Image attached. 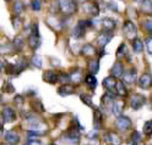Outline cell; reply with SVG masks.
<instances>
[{"mask_svg": "<svg viewBox=\"0 0 152 145\" xmlns=\"http://www.w3.org/2000/svg\"><path fill=\"white\" fill-rule=\"evenodd\" d=\"M59 7L65 15H71L76 11V3L74 0H59Z\"/></svg>", "mask_w": 152, "mask_h": 145, "instance_id": "obj_2", "label": "cell"}, {"mask_svg": "<svg viewBox=\"0 0 152 145\" xmlns=\"http://www.w3.org/2000/svg\"><path fill=\"white\" fill-rule=\"evenodd\" d=\"M99 25H101L102 30L104 32H112V31H114V28H115V26H117L115 21L112 20V18H108V17L103 18V20L99 22Z\"/></svg>", "mask_w": 152, "mask_h": 145, "instance_id": "obj_10", "label": "cell"}, {"mask_svg": "<svg viewBox=\"0 0 152 145\" xmlns=\"http://www.w3.org/2000/svg\"><path fill=\"white\" fill-rule=\"evenodd\" d=\"M132 49H134V53H136V54L142 53V50H144V43H142L139 38H135V39L132 40Z\"/></svg>", "mask_w": 152, "mask_h": 145, "instance_id": "obj_26", "label": "cell"}, {"mask_svg": "<svg viewBox=\"0 0 152 145\" xmlns=\"http://www.w3.org/2000/svg\"><path fill=\"white\" fill-rule=\"evenodd\" d=\"M85 82H86V84L90 87V89H94L96 88V85H97V79H96V77H94V74H88L86 76V78H85Z\"/></svg>", "mask_w": 152, "mask_h": 145, "instance_id": "obj_27", "label": "cell"}, {"mask_svg": "<svg viewBox=\"0 0 152 145\" xmlns=\"http://www.w3.org/2000/svg\"><path fill=\"white\" fill-rule=\"evenodd\" d=\"M117 95L121 96V98H124V96L128 95V90L124 85V82H121V81L117 82Z\"/></svg>", "mask_w": 152, "mask_h": 145, "instance_id": "obj_24", "label": "cell"}, {"mask_svg": "<svg viewBox=\"0 0 152 145\" xmlns=\"http://www.w3.org/2000/svg\"><path fill=\"white\" fill-rule=\"evenodd\" d=\"M43 81L47 82V83H50V84H55L58 82V73L53 70H49V71H45L43 73Z\"/></svg>", "mask_w": 152, "mask_h": 145, "instance_id": "obj_16", "label": "cell"}, {"mask_svg": "<svg viewBox=\"0 0 152 145\" xmlns=\"http://www.w3.org/2000/svg\"><path fill=\"white\" fill-rule=\"evenodd\" d=\"M23 44H25V42H23V38L21 35L15 37V39L12 42V46L15 48L16 50H21L22 48H23Z\"/></svg>", "mask_w": 152, "mask_h": 145, "instance_id": "obj_28", "label": "cell"}, {"mask_svg": "<svg viewBox=\"0 0 152 145\" xmlns=\"http://www.w3.org/2000/svg\"><path fill=\"white\" fill-rule=\"evenodd\" d=\"M151 101H152V94H151Z\"/></svg>", "mask_w": 152, "mask_h": 145, "instance_id": "obj_52", "label": "cell"}, {"mask_svg": "<svg viewBox=\"0 0 152 145\" xmlns=\"http://www.w3.org/2000/svg\"><path fill=\"white\" fill-rule=\"evenodd\" d=\"M136 76H137V71L135 69L132 70H129L126 71L125 73H123V82L124 83H128V84H132L136 82Z\"/></svg>", "mask_w": 152, "mask_h": 145, "instance_id": "obj_11", "label": "cell"}, {"mask_svg": "<svg viewBox=\"0 0 152 145\" xmlns=\"http://www.w3.org/2000/svg\"><path fill=\"white\" fill-rule=\"evenodd\" d=\"M12 21H14V28H15V30H18V28H20V25H21V22H20V17H18L17 15L12 18Z\"/></svg>", "mask_w": 152, "mask_h": 145, "instance_id": "obj_41", "label": "cell"}, {"mask_svg": "<svg viewBox=\"0 0 152 145\" xmlns=\"http://www.w3.org/2000/svg\"><path fill=\"white\" fill-rule=\"evenodd\" d=\"M124 55H126V45L123 43L120 44V46L118 48V51H117V56L118 57H123Z\"/></svg>", "mask_w": 152, "mask_h": 145, "instance_id": "obj_36", "label": "cell"}, {"mask_svg": "<svg viewBox=\"0 0 152 145\" xmlns=\"http://www.w3.org/2000/svg\"><path fill=\"white\" fill-rule=\"evenodd\" d=\"M5 141L10 145H16L20 143V135L15 131H7L5 133Z\"/></svg>", "mask_w": 152, "mask_h": 145, "instance_id": "obj_12", "label": "cell"}, {"mask_svg": "<svg viewBox=\"0 0 152 145\" xmlns=\"http://www.w3.org/2000/svg\"><path fill=\"white\" fill-rule=\"evenodd\" d=\"M82 54L87 57H91L96 54V49H94V46L92 44H85V46L82 48Z\"/></svg>", "mask_w": 152, "mask_h": 145, "instance_id": "obj_23", "label": "cell"}, {"mask_svg": "<svg viewBox=\"0 0 152 145\" xmlns=\"http://www.w3.org/2000/svg\"><path fill=\"white\" fill-rule=\"evenodd\" d=\"M31 62L34 67H37V69H41L42 65H43V61H42V57L39 55H33V57L31 59Z\"/></svg>", "mask_w": 152, "mask_h": 145, "instance_id": "obj_30", "label": "cell"}, {"mask_svg": "<svg viewBox=\"0 0 152 145\" xmlns=\"http://www.w3.org/2000/svg\"><path fill=\"white\" fill-rule=\"evenodd\" d=\"M125 107V102L124 100H115L114 101V105H113V109H112V112L117 116H120L123 110Z\"/></svg>", "mask_w": 152, "mask_h": 145, "instance_id": "obj_18", "label": "cell"}, {"mask_svg": "<svg viewBox=\"0 0 152 145\" xmlns=\"http://www.w3.org/2000/svg\"><path fill=\"white\" fill-rule=\"evenodd\" d=\"M70 81L74 82L75 84H79L82 82V72L81 70H76L70 74Z\"/></svg>", "mask_w": 152, "mask_h": 145, "instance_id": "obj_25", "label": "cell"}, {"mask_svg": "<svg viewBox=\"0 0 152 145\" xmlns=\"http://www.w3.org/2000/svg\"><path fill=\"white\" fill-rule=\"evenodd\" d=\"M27 144H28V145H42L41 140H38V139H36V138H32V137H30V139H28Z\"/></svg>", "mask_w": 152, "mask_h": 145, "instance_id": "obj_42", "label": "cell"}, {"mask_svg": "<svg viewBox=\"0 0 152 145\" xmlns=\"http://www.w3.org/2000/svg\"><path fill=\"white\" fill-rule=\"evenodd\" d=\"M14 102H15L16 106L21 107V106L23 105V98H22V95H16L15 99H14Z\"/></svg>", "mask_w": 152, "mask_h": 145, "instance_id": "obj_37", "label": "cell"}, {"mask_svg": "<svg viewBox=\"0 0 152 145\" xmlns=\"http://www.w3.org/2000/svg\"><path fill=\"white\" fill-rule=\"evenodd\" d=\"M131 141H132V144H134V145H136L137 143L141 141V135H140L139 132H136V131L132 132V134H131Z\"/></svg>", "mask_w": 152, "mask_h": 145, "instance_id": "obj_35", "label": "cell"}, {"mask_svg": "<svg viewBox=\"0 0 152 145\" xmlns=\"http://www.w3.org/2000/svg\"><path fill=\"white\" fill-rule=\"evenodd\" d=\"M1 113H3L4 122H6V123H11V122H14L16 120V112L11 107H5Z\"/></svg>", "mask_w": 152, "mask_h": 145, "instance_id": "obj_14", "label": "cell"}, {"mask_svg": "<svg viewBox=\"0 0 152 145\" xmlns=\"http://www.w3.org/2000/svg\"><path fill=\"white\" fill-rule=\"evenodd\" d=\"M5 1H11V0H5Z\"/></svg>", "mask_w": 152, "mask_h": 145, "instance_id": "obj_50", "label": "cell"}, {"mask_svg": "<svg viewBox=\"0 0 152 145\" xmlns=\"http://www.w3.org/2000/svg\"><path fill=\"white\" fill-rule=\"evenodd\" d=\"M146 45H147V50L150 54H152V37L148 38V39L146 40Z\"/></svg>", "mask_w": 152, "mask_h": 145, "instance_id": "obj_43", "label": "cell"}, {"mask_svg": "<svg viewBox=\"0 0 152 145\" xmlns=\"http://www.w3.org/2000/svg\"><path fill=\"white\" fill-rule=\"evenodd\" d=\"M112 38H113L112 32H103V33H101V34L98 35L97 43H98V45H99L101 48H104V46H106V45L112 40Z\"/></svg>", "mask_w": 152, "mask_h": 145, "instance_id": "obj_15", "label": "cell"}, {"mask_svg": "<svg viewBox=\"0 0 152 145\" xmlns=\"http://www.w3.org/2000/svg\"><path fill=\"white\" fill-rule=\"evenodd\" d=\"M123 31H124V34L126 37V39L129 40H134L136 38V34H137V30H136V26L130 22V21H126L123 26Z\"/></svg>", "mask_w": 152, "mask_h": 145, "instance_id": "obj_3", "label": "cell"}, {"mask_svg": "<svg viewBox=\"0 0 152 145\" xmlns=\"http://www.w3.org/2000/svg\"><path fill=\"white\" fill-rule=\"evenodd\" d=\"M0 102H1V96H0Z\"/></svg>", "mask_w": 152, "mask_h": 145, "instance_id": "obj_51", "label": "cell"}, {"mask_svg": "<svg viewBox=\"0 0 152 145\" xmlns=\"http://www.w3.org/2000/svg\"><path fill=\"white\" fill-rule=\"evenodd\" d=\"M12 9H14V12H15V15L20 16V15H21V12L23 11V4H22L21 1H16V3L14 4Z\"/></svg>", "mask_w": 152, "mask_h": 145, "instance_id": "obj_31", "label": "cell"}, {"mask_svg": "<svg viewBox=\"0 0 152 145\" xmlns=\"http://www.w3.org/2000/svg\"><path fill=\"white\" fill-rule=\"evenodd\" d=\"M3 145H10V144H7V143H6V144H3Z\"/></svg>", "mask_w": 152, "mask_h": 145, "instance_id": "obj_49", "label": "cell"}, {"mask_svg": "<svg viewBox=\"0 0 152 145\" xmlns=\"http://www.w3.org/2000/svg\"><path fill=\"white\" fill-rule=\"evenodd\" d=\"M145 104H146V98L144 95H141V94H134L132 95L130 105L134 110H140Z\"/></svg>", "mask_w": 152, "mask_h": 145, "instance_id": "obj_5", "label": "cell"}, {"mask_svg": "<svg viewBox=\"0 0 152 145\" xmlns=\"http://www.w3.org/2000/svg\"><path fill=\"white\" fill-rule=\"evenodd\" d=\"M28 44H30V46L32 48L33 50H36L37 48L41 45V38H39V35L31 33L30 38H28Z\"/></svg>", "mask_w": 152, "mask_h": 145, "instance_id": "obj_19", "label": "cell"}, {"mask_svg": "<svg viewBox=\"0 0 152 145\" xmlns=\"http://www.w3.org/2000/svg\"><path fill=\"white\" fill-rule=\"evenodd\" d=\"M93 117H94V121H93V124H94V129H99L101 128V126H102V118H103V116H102V112L99 110H94L93 112Z\"/></svg>", "mask_w": 152, "mask_h": 145, "instance_id": "obj_20", "label": "cell"}, {"mask_svg": "<svg viewBox=\"0 0 152 145\" xmlns=\"http://www.w3.org/2000/svg\"><path fill=\"white\" fill-rule=\"evenodd\" d=\"M134 1H136V3H139V4H141V3H144V0H134Z\"/></svg>", "mask_w": 152, "mask_h": 145, "instance_id": "obj_48", "label": "cell"}, {"mask_svg": "<svg viewBox=\"0 0 152 145\" xmlns=\"http://www.w3.org/2000/svg\"><path fill=\"white\" fill-rule=\"evenodd\" d=\"M64 141L69 145H79L80 143V132L76 128H69L64 134Z\"/></svg>", "mask_w": 152, "mask_h": 145, "instance_id": "obj_1", "label": "cell"}, {"mask_svg": "<svg viewBox=\"0 0 152 145\" xmlns=\"http://www.w3.org/2000/svg\"><path fill=\"white\" fill-rule=\"evenodd\" d=\"M103 138H104V141L110 144V145H119L121 143V139H120V137L118 135V133L112 132V131L104 133Z\"/></svg>", "mask_w": 152, "mask_h": 145, "instance_id": "obj_7", "label": "cell"}, {"mask_svg": "<svg viewBox=\"0 0 152 145\" xmlns=\"http://www.w3.org/2000/svg\"><path fill=\"white\" fill-rule=\"evenodd\" d=\"M144 28H145V30H146L150 34H152V21H150V20L145 21V22H144Z\"/></svg>", "mask_w": 152, "mask_h": 145, "instance_id": "obj_39", "label": "cell"}, {"mask_svg": "<svg viewBox=\"0 0 152 145\" xmlns=\"http://www.w3.org/2000/svg\"><path fill=\"white\" fill-rule=\"evenodd\" d=\"M107 5H108V7L110 9V10H113V11H118V6H117L115 3H108Z\"/></svg>", "mask_w": 152, "mask_h": 145, "instance_id": "obj_44", "label": "cell"}, {"mask_svg": "<svg viewBox=\"0 0 152 145\" xmlns=\"http://www.w3.org/2000/svg\"><path fill=\"white\" fill-rule=\"evenodd\" d=\"M144 134L151 135L152 134V121H146L144 124Z\"/></svg>", "mask_w": 152, "mask_h": 145, "instance_id": "obj_33", "label": "cell"}, {"mask_svg": "<svg viewBox=\"0 0 152 145\" xmlns=\"http://www.w3.org/2000/svg\"><path fill=\"white\" fill-rule=\"evenodd\" d=\"M49 145H54V144H49Z\"/></svg>", "mask_w": 152, "mask_h": 145, "instance_id": "obj_53", "label": "cell"}, {"mask_svg": "<svg viewBox=\"0 0 152 145\" xmlns=\"http://www.w3.org/2000/svg\"><path fill=\"white\" fill-rule=\"evenodd\" d=\"M88 138L93 140V138H97V129H93L90 134H88Z\"/></svg>", "mask_w": 152, "mask_h": 145, "instance_id": "obj_45", "label": "cell"}, {"mask_svg": "<svg viewBox=\"0 0 152 145\" xmlns=\"http://www.w3.org/2000/svg\"><path fill=\"white\" fill-rule=\"evenodd\" d=\"M88 71L91 74H96L99 71V62L98 61H90L88 63Z\"/></svg>", "mask_w": 152, "mask_h": 145, "instance_id": "obj_29", "label": "cell"}, {"mask_svg": "<svg viewBox=\"0 0 152 145\" xmlns=\"http://www.w3.org/2000/svg\"><path fill=\"white\" fill-rule=\"evenodd\" d=\"M32 5V9L34 11H39L41 10V3H39V0H33V1L31 3Z\"/></svg>", "mask_w": 152, "mask_h": 145, "instance_id": "obj_40", "label": "cell"}, {"mask_svg": "<svg viewBox=\"0 0 152 145\" xmlns=\"http://www.w3.org/2000/svg\"><path fill=\"white\" fill-rule=\"evenodd\" d=\"M80 99L82 100V102H83L85 105L90 106V107H92V106H93V104H92V98H91L90 95H86V94H81V95H80Z\"/></svg>", "mask_w": 152, "mask_h": 145, "instance_id": "obj_32", "label": "cell"}, {"mask_svg": "<svg viewBox=\"0 0 152 145\" xmlns=\"http://www.w3.org/2000/svg\"><path fill=\"white\" fill-rule=\"evenodd\" d=\"M14 90H15V88H14V85L11 84V82H6V83L4 84V92L12 93Z\"/></svg>", "mask_w": 152, "mask_h": 145, "instance_id": "obj_38", "label": "cell"}, {"mask_svg": "<svg viewBox=\"0 0 152 145\" xmlns=\"http://www.w3.org/2000/svg\"><path fill=\"white\" fill-rule=\"evenodd\" d=\"M74 93H75V87L71 85V84H68V83L63 84L58 89V94L61 95V96H68V95H71Z\"/></svg>", "mask_w": 152, "mask_h": 145, "instance_id": "obj_17", "label": "cell"}, {"mask_svg": "<svg viewBox=\"0 0 152 145\" xmlns=\"http://www.w3.org/2000/svg\"><path fill=\"white\" fill-rule=\"evenodd\" d=\"M117 127L119 131H128L131 128V120L126 116H118V120H117Z\"/></svg>", "mask_w": 152, "mask_h": 145, "instance_id": "obj_8", "label": "cell"}, {"mask_svg": "<svg viewBox=\"0 0 152 145\" xmlns=\"http://www.w3.org/2000/svg\"><path fill=\"white\" fill-rule=\"evenodd\" d=\"M3 122H4V118H3V113H0V126L3 124Z\"/></svg>", "mask_w": 152, "mask_h": 145, "instance_id": "obj_46", "label": "cell"}, {"mask_svg": "<svg viewBox=\"0 0 152 145\" xmlns=\"http://www.w3.org/2000/svg\"><path fill=\"white\" fill-rule=\"evenodd\" d=\"M70 81V74L68 73H58V82H61V83H68Z\"/></svg>", "mask_w": 152, "mask_h": 145, "instance_id": "obj_34", "label": "cell"}, {"mask_svg": "<svg viewBox=\"0 0 152 145\" xmlns=\"http://www.w3.org/2000/svg\"><path fill=\"white\" fill-rule=\"evenodd\" d=\"M139 85L141 87L142 89H150L152 87V77L150 73H144L140 79H139Z\"/></svg>", "mask_w": 152, "mask_h": 145, "instance_id": "obj_13", "label": "cell"}, {"mask_svg": "<svg viewBox=\"0 0 152 145\" xmlns=\"http://www.w3.org/2000/svg\"><path fill=\"white\" fill-rule=\"evenodd\" d=\"M3 137V128H1V126H0V139H1Z\"/></svg>", "mask_w": 152, "mask_h": 145, "instance_id": "obj_47", "label": "cell"}, {"mask_svg": "<svg viewBox=\"0 0 152 145\" xmlns=\"http://www.w3.org/2000/svg\"><path fill=\"white\" fill-rule=\"evenodd\" d=\"M103 87L107 89L108 93H112L114 95H117V81L113 77H107L103 79Z\"/></svg>", "mask_w": 152, "mask_h": 145, "instance_id": "obj_6", "label": "cell"}, {"mask_svg": "<svg viewBox=\"0 0 152 145\" xmlns=\"http://www.w3.org/2000/svg\"><path fill=\"white\" fill-rule=\"evenodd\" d=\"M114 101H115V99H114V94H112V93L104 94V95L102 96V102H101L102 109H103L104 111H107V112L112 111L113 105H114Z\"/></svg>", "mask_w": 152, "mask_h": 145, "instance_id": "obj_4", "label": "cell"}, {"mask_svg": "<svg viewBox=\"0 0 152 145\" xmlns=\"http://www.w3.org/2000/svg\"><path fill=\"white\" fill-rule=\"evenodd\" d=\"M83 10L86 11L87 14L92 15V16H98L99 14V7L96 3H93V1H86V3H83Z\"/></svg>", "mask_w": 152, "mask_h": 145, "instance_id": "obj_9", "label": "cell"}, {"mask_svg": "<svg viewBox=\"0 0 152 145\" xmlns=\"http://www.w3.org/2000/svg\"><path fill=\"white\" fill-rule=\"evenodd\" d=\"M142 6H141V11L151 16L152 15V0H144V3H141Z\"/></svg>", "mask_w": 152, "mask_h": 145, "instance_id": "obj_22", "label": "cell"}, {"mask_svg": "<svg viewBox=\"0 0 152 145\" xmlns=\"http://www.w3.org/2000/svg\"><path fill=\"white\" fill-rule=\"evenodd\" d=\"M25 145H28V144H25Z\"/></svg>", "mask_w": 152, "mask_h": 145, "instance_id": "obj_54", "label": "cell"}, {"mask_svg": "<svg viewBox=\"0 0 152 145\" xmlns=\"http://www.w3.org/2000/svg\"><path fill=\"white\" fill-rule=\"evenodd\" d=\"M112 73L114 77H121L123 73H124V66H123L121 62H115L112 69Z\"/></svg>", "mask_w": 152, "mask_h": 145, "instance_id": "obj_21", "label": "cell"}]
</instances>
